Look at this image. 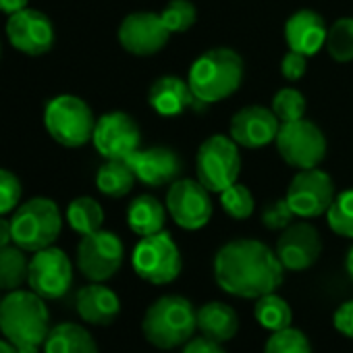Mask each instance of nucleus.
<instances>
[{
  "label": "nucleus",
  "mask_w": 353,
  "mask_h": 353,
  "mask_svg": "<svg viewBox=\"0 0 353 353\" xmlns=\"http://www.w3.org/2000/svg\"><path fill=\"white\" fill-rule=\"evenodd\" d=\"M285 279V268L266 243L258 239H235L214 256L216 285L241 299H258L274 293Z\"/></svg>",
  "instance_id": "obj_1"
},
{
  "label": "nucleus",
  "mask_w": 353,
  "mask_h": 353,
  "mask_svg": "<svg viewBox=\"0 0 353 353\" xmlns=\"http://www.w3.org/2000/svg\"><path fill=\"white\" fill-rule=\"evenodd\" d=\"M0 332L19 353H40L50 332L46 299L38 293L15 289L0 299Z\"/></svg>",
  "instance_id": "obj_2"
},
{
  "label": "nucleus",
  "mask_w": 353,
  "mask_h": 353,
  "mask_svg": "<svg viewBox=\"0 0 353 353\" xmlns=\"http://www.w3.org/2000/svg\"><path fill=\"white\" fill-rule=\"evenodd\" d=\"M141 330L158 349L181 347L198 330V310L181 295H162L145 310Z\"/></svg>",
  "instance_id": "obj_3"
},
{
  "label": "nucleus",
  "mask_w": 353,
  "mask_h": 353,
  "mask_svg": "<svg viewBox=\"0 0 353 353\" xmlns=\"http://www.w3.org/2000/svg\"><path fill=\"white\" fill-rule=\"evenodd\" d=\"M243 81V61L231 48H212L198 57L188 83L198 102L214 104L233 96Z\"/></svg>",
  "instance_id": "obj_4"
},
{
  "label": "nucleus",
  "mask_w": 353,
  "mask_h": 353,
  "mask_svg": "<svg viewBox=\"0 0 353 353\" xmlns=\"http://www.w3.org/2000/svg\"><path fill=\"white\" fill-rule=\"evenodd\" d=\"M13 243L26 252L50 248L63 229L59 206L50 198H32L13 214Z\"/></svg>",
  "instance_id": "obj_5"
},
{
  "label": "nucleus",
  "mask_w": 353,
  "mask_h": 353,
  "mask_svg": "<svg viewBox=\"0 0 353 353\" xmlns=\"http://www.w3.org/2000/svg\"><path fill=\"white\" fill-rule=\"evenodd\" d=\"M198 181L212 194H221L237 183L241 172L239 145L231 135H210L196 156Z\"/></svg>",
  "instance_id": "obj_6"
},
{
  "label": "nucleus",
  "mask_w": 353,
  "mask_h": 353,
  "mask_svg": "<svg viewBox=\"0 0 353 353\" xmlns=\"http://www.w3.org/2000/svg\"><path fill=\"white\" fill-rule=\"evenodd\" d=\"M44 125L54 141L67 148H81L94 137L96 119L92 108L77 96L52 98L44 110Z\"/></svg>",
  "instance_id": "obj_7"
},
{
  "label": "nucleus",
  "mask_w": 353,
  "mask_h": 353,
  "mask_svg": "<svg viewBox=\"0 0 353 353\" xmlns=\"http://www.w3.org/2000/svg\"><path fill=\"white\" fill-rule=\"evenodd\" d=\"M131 264L137 276L152 285L172 283L183 268L181 252L166 231L141 237L133 250Z\"/></svg>",
  "instance_id": "obj_8"
},
{
  "label": "nucleus",
  "mask_w": 353,
  "mask_h": 353,
  "mask_svg": "<svg viewBox=\"0 0 353 353\" xmlns=\"http://www.w3.org/2000/svg\"><path fill=\"white\" fill-rule=\"evenodd\" d=\"M274 143L281 158L299 170L316 168L326 156V137L307 119L281 123Z\"/></svg>",
  "instance_id": "obj_9"
},
{
  "label": "nucleus",
  "mask_w": 353,
  "mask_h": 353,
  "mask_svg": "<svg viewBox=\"0 0 353 353\" xmlns=\"http://www.w3.org/2000/svg\"><path fill=\"white\" fill-rule=\"evenodd\" d=\"M210 194L198 179H176L166 192V210L181 229L200 231L214 212Z\"/></svg>",
  "instance_id": "obj_10"
},
{
  "label": "nucleus",
  "mask_w": 353,
  "mask_h": 353,
  "mask_svg": "<svg viewBox=\"0 0 353 353\" xmlns=\"http://www.w3.org/2000/svg\"><path fill=\"white\" fill-rule=\"evenodd\" d=\"M123 241L110 231H96L83 235L77 245V268L92 283L112 279L123 264Z\"/></svg>",
  "instance_id": "obj_11"
},
{
  "label": "nucleus",
  "mask_w": 353,
  "mask_h": 353,
  "mask_svg": "<svg viewBox=\"0 0 353 353\" xmlns=\"http://www.w3.org/2000/svg\"><path fill=\"white\" fill-rule=\"evenodd\" d=\"M285 200L299 219H316L328 212L334 200V183L330 174L316 168L299 170L287 190Z\"/></svg>",
  "instance_id": "obj_12"
},
{
  "label": "nucleus",
  "mask_w": 353,
  "mask_h": 353,
  "mask_svg": "<svg viewBox=\"0 0 353 353\" xmlns=\"http://www.w3.org/2000/svg\"><path fill=\"white\" fill-rule=\"evenodd\" d=\"M28 285L44 299H61L73 285V264L69 256L59 248H44L34 252L30 260Z\"/></svg>",
  "instance_id": "obj_13"
},
{
  "label": "nucleus",
  "mask_w": 353,
  "mask_h": 353,
  "mask_svg": "<svg viewBox=\"0 0 353 353\" xmlns=\"http://www.w3.org/2000/svg\"><path fill=\"white\" fill-rule=\"evenodd\" d=\"M92 141L106 160H127L135 150H139L141 133L129 114L108 112L96 121Z\"/></svg>",
  "instance_id": "obj_14"
},
{
  "label": "nucleus",
  "mask_w": 353,
  "mask_h": 353,
  "mask_svg": "<svg viewBox=\"0 0 353 353\" xmlns=\"http://www.w3.org/2000/svg\"><path fill=\"white\" fill-rule=\"evenodd\" d=\"M170 32L164 26L160 13H131L119 28L121 46L135 57H152L168 44Z\"/></svg>",
  "instance_id": "obj_15"
},
{
  "label": "nucleus",
  "mask_w": 353,
  "mask_h": 353,
  "mask_svg": "<svg viewBox=\"0 0 353 353\" xmlns=\"http://www.w3.org/2000/svg\"><path fill=\"white\" fill-rule=\"evenodd\" d=\"M274 252L285 270L301 272L318 262L322 254V239L310 223H291L281 233Z\"/></svg>",
  "instance_id": "obj_16"
},
{
  "label": "nucleus",
  "mask_w": 353,
  "mask_h": 353,
  "mask_svg": "<svg viewBox=\"0 0 353 353\" xmlns=\"http://www.w3.org/2000/svg\"><path fill=\"white\" fill-rule=\"evenodd\" d=\"M7 36L13 48L30 57H42L50 52L54 44V28L50 19L36 9H23L11 15L7 21Z\"/></svg>",
  "instance_id": "obj_17"
},
{
  "label": "nucleus",
  "mask_w": 353,
  "mask_h": 353,
  "mask_svg": "<svg viewBox=\"0 0 353 353\" xmlns=\"http://www.w3.org/2000/svg\"><path fill=\"white\" fill-rule=\"evenodd\" d=\"M281 121L266 106H245L233 114L229 125V135L237 141V145L248 150H260L272 143L279 135Z\"/></svg>",
  "instance_id": "obj_18"
},
{
  "label": "nucleus",
  "mask_w": 353,
  "mask_h": 353,
  "mask_svg": "<svg viewBox=\"0 0 353 353\" xmlns=\"http://www.w3.org/2000/svg\"><path fill=\"white\" fill-rule=\"evenodd\" d=\"M127 164L135 172L137 181H141L148 188H162L176 181L181 172V158L176 156L174 150L164 145H154L148 150H135Z\"/></svg>",
  "instance_id": "obj_19"
},
{
  "label": "nucleus",
  "mask_w": 353,
  "mask_h": 353,
  "mask_svg": "<svg viewBox=\"0 0 353 353\" xmlns=\"http://www.w3.org/2000/svg\"><path fill=\"white\" fill-rule=\"evenodd\" d=\"M328 28L316 11L303 9L293 13L285 23V40L289 50H295L303 57H314L326 44Z\"/></svg>",
  "instance_id": "obj_20"
},
{
  "label": "nucleus",
  "mask_w": 353,
  "mask_h": 353,
  "mask_svg": "<svg viewBox=\"0 0 353 353\" xmlns=\"http://www.w3.org/2000/svg\"><path fill=\"white\" fill-rule=\"evenodd\" d=\"M75 305H77V314L81 316V320H85L88 324H96V326H108L121 314L119 295L102 283H92L88 287H81L77 293Z\"/></svg>",
  "instance_id": "obj_21"
},
{
  "label": "nucleus",
  "mask_w": 353,
  "mask_h": 353,
  "mask_svg": "<svg viewBox=\"0 0 353 353\" xmlns=\"http://www.w3.org/2000/svg\"><path fill=\"white\" fill-rule=\"evenodd\" d=\"M148 102L158 114L176 117L183 110H188L198 100H196L188 81L174 77V75H164L152 83L150 94H148Z\"/></svg>",
  "instance_id": "obj_22"
},
{
  "label": "nucleus",
  "mask_w": 353,
  "mask_h": 353,
  "mask_svg": "<svg viewBox=\"0 0 353 353\" xmlns=\"http://www.w3.org/2000/svg\"><path fill=\"white\" fill-rule=\"evenodd\" d=\"M198 330L212 341L227 343L239 330V316L229 303L208 301L198 310Z\"/></svg>",
  "instance_id": "obj_23"
},
{
  "label": "nucleus",
  "mask_w": 353,
  "mask_h": 353,
  "mask_svg": "<svg viewBox=\"0 0 353 353\" xmlns=\"http://www.w3.org/2000/svg\"><path fill=\"white\" fill-rule=\"evenodd\" d=\"M44 353H100L96 339L85 326L63 322L50 328L44 341Z\"/></svg>",
  "instance_id": "obj_24"
},
{
  "label": "nucleus",
  "mask_w": 353,
  "mask_h": 353,
  "mask_svg": "<svg viewBox=\"0 0 353 353\" xmlns=\"http://www.w3.org/2000/svg\"><path fill=\"white\" fill-rule=\"evenodd\" d=\"M164 221H166V206H162L152 196H139L127 208V225L139 237H148L164 231Z\"/></svg>",
  "instance_id": "obj_25"
},
{
  "label": "nucleus",
  "mask_w": 353,
  "mask_h": 353,
  "mask_svg": "<svg viewBox=\"0 0 353 353\" xmlns=\"http://www.w3.org/2000/svg\"><path fill=\"white\" fill-rule=\"evenodd\" d=\"M137 181L135 172L127 164V160H106L96 174V185L100 194L108 198H123L127 196Z\"/></svg>",
  "instance_id": "obj_26"
},
{
  "label": "nucleus",
  "mask_w": 353,
  "mask_h": 353,
  "mask_svg": "<svg viewBox=\"0 0 353 353\" xmlns=\"http://www.w3.org/2000/svg\"><path fill=\"white\" fill-rule=\"evenodd\" d=\"M30 276V260L26 250L19 245L0 248V289L15 291L28 283Z\"/></svg>",
  "instance_id": "obj_27"
},
{
  "label": "nucleus",
  "mask_w": 353,
  "mask_h": 353,
  "mask_svg": "<svg viewBox=\"0 0 353 353\" xmlns=\"http://www.w3.org/2000/svg\"><path fill=\"white\" fill-rule=\"evenodd\" d=\"M254 316H256L258 324L270 332L287 328L293 322L291 305L276 293H268V295L258 297L256 307H254Z\"/></svg>",
  "instance_id": "obj_28"
},
{
  "label": "nucleus",
  "mask_w": 353,
  "mask_h": 353,
  "mask_svg": "<svg viewBox=\"0 0 353 353\" xmlns=\"http://www.w3.org/2000/svg\"><path fill=\"white\" fill-rule=\"evenodd\" d=\"M67 221H69L71 229L83 237V235H90V233H96L102 229L104 210L94 198H88V196L75 198L67 208Z\"/></svg>",
  "instance_id": "obj_29"
},
{
  "label": "nucleus",
  "mask_w": 353,
  "mask_h": 353,
  "mask_svg": "<svg viewBox=\"0 0 353 353\" xmlns=\"http://www.w3.org/2000/svg\"><path fill=\"white\" fill-rule=\"evenodd\" d=\"M326 52L336 63H349L353 61V19L341 17L336 19L326 34Z\"/></svg>",
  "instance_id": "obj_30"
},
{
  "label": "nucleus",
  "mask_w": 353,
  "mask_h": 353,
  "mask_svg": "<svg viewBox=\"0 0 353 353\" xmlns=\"http://www.w3.org/2000/svg\"><path fill=\"white\" fill-rule=\"evenodd\" d=\"M326 223L339 237L353 239V190H345L334 196L326 212Z\"/></svg>",
  "instance_id": "obj_31"
},
{
  "label": "nucleus",
  "mask_w": 353,
  "mask_h": 353,
  "mask_svg": "<svg viewBox=\"0 0 353 353\" xmlns=\"http://www.w3.org/2000/svg\"><path fill=\"white\" fill-rule=\"evenodd\" d=\"M264 353H312V345L305 332H301L299 328L287 326V328L274 330L268 336L264 345Z\"/></svg>",
  "instance_id": "obj_32"
},
{
  "label": "nucleus",
  "mask_w": 353,
  "mask_h": 353,
  "mask_svg": "<svg viewBox=\"0 0 353 353\" xmlns=\"http://www.w3.org/2000/svg\"><path fill=\"white\" fill-rule=\"evenodd\" d=\"M160 17L170 34H183L196 23L198 11L190 0H170L160 11Z\"/></svg>",
  "instance_id": "obj_33"
},
{
  "label": "nucleus",
  "mask_w": 353,
  "mask_h": 353,
  "mask_svg": "<svg viewBox=\"0 0 353 353\" xmlns=\"http://www.w3.org/2000/svg\"><path fill=\"white\" fill-rule=\"evenodd\" d=\"M221 206H223V210H225L231 219H235V221H245V219L252 216L256 202H254L252 192H250L245 185L233 183L231 188H227L225 192H221Z\"/></svg>",
  "instance_id": "obj_34"
},
{
  "label": "nucleus",
  "mask_w": 353,
  "mask_h": 353,
  "mask_svg": "<svg viewBox=\"0 0 353 353\" xmlns=\"http://www.w3.org/2000/svg\"><path fill=\"white\" fill-rule=\"evenodd\" d=\"M272 112L281 123L299 121L305 114V96L295 88H283L272 98Z\"/></svg>",
  "instance_id": "obj_35"
},
{
  "label": "nucleus",
  "mask_w": 353,
  "mask_h": 353,
  "mask_svg": "<svg viewBox=\"0 0 353 353\" xmlns=\"http://www.w3.org/2000/svg\"><path fill=\"white\" fill-rule=\"evenodd\" d=\"M21 200V183L17 174L7 168H0V216H7L17 208Z\"/></svg>",
  "instance_id": "obj_36"
},
{
  "label": "nucleus",
  "mask_w": 353,
  "mask_h": 353,
  "mask_svg": "<svg viewBox=\"0 0 353 353\" xmlns=\"http://www.w3.org/2000/svg\"><path fill=\"white\" fill-rule=\"evenodd\" d=\"M295 219V212L291 210L287 200H274L268 204L262 212V225L270 231H285Z\"/></svg>",
  "instance_id": "obj_37"
},
{
  "label": "nucleus",
  "mask_w": 353,
  "mask_h": 353,
  "mask_svg": "<svg viewBox=\"0 0 353 353\" xmlns=\"http://www.w3.org/2000/svg\"><path fill=\"white\" fill-rule=\"evenodd\" d=\"M305 69H307V57H303L295 50H289L281 61V75L289 81L301 79L305 75Z\"/></svg>",
  "instance_id": "obj_38"
},
{
  "label": "nucleus",
  "mask_w": 353,
  "mask_h": 353,
  "mask_svg": "<svg viewBox=\"0 0 353 353\" xmlns=\"http://www.w3.org/2000/svg\"><path fill=\"white\" fill-rule=\"evenodd\" d=\"M332 324L343 336L353 339V299H349L336 307V312L332 316Z\"/></svg>",
  "instance_id": "obj_39"
},
{
  "label": "nucleus",
  "mask_w": 353,
  "mask_h": 353,
  "mask_svg": "<svg viewBox=\"0 0 353 353\" xmlns=\"http://www.w3.org/2000/svg\"><path fill=\"white\" fill-rule=\"evenodd\" d=\"M181 353H227V351L223 349V345L219 341H212L202 334V336L190 339Z\"/></svg>",
  "instance_id": "obj_40"
},
{
  "label": "nucleus",
  "mask_w": 353,
  "mask_h": 353,
  "mask_svg": "<svg viewBox=\"0 0 353 353\" xmlns=\"http://www.w3.org/2000/svg\"><path fill=\"white\" fill-rule=\"evenodd\" d=\"M13 241V221L0 216V248H7Z\"/></svg>",
  "instance_id": "obj_41"
},
{
  "label": "nucleus",
  "mask_w": 353,
  "mask_h": 353,
  "mask_svg": "<svg viewBox=\"0 0 353 353\" xmlns=\"http://www.w3.org/2000/svg\"><path fill=\"white\" fill-rule=\"evenodd\" d=\"M28 3H30V0H0V11L11 17V15H15L19 11L28 9Z\"/></svg>",
  "instance_id": "obj_42"
},
{
  "label": "nucleus",
  "mask_w": 353,
  "mask_h": 353,
  "mask_svg": "<svg viewBox=\"0 0 353 353\" xmlns=\"http://www.w3.org/2000/svg\"><path fill=\"white\" fill-rule=\"evenodd\" d=\"M0 353H19V349L9 339H0Z\"/></svg>",
  "instance_id": "obj_43"
},
{
  "label": "nucleus",
  "mask_w": 353,
  "mask_h": 353,
  "mask_svg": "<svg viewBox=\"0 0 353 353\" xmlns=\"http://www.w3.org/2000/svg\"><path fill=\"white\" fill-rule=\"evenodd\" d=\"M345 268H347V274L351 276V281H353V248L347 252V260H345Z\"/></svg>",
  "instance_id": "obj_44"
}]
</instances>
